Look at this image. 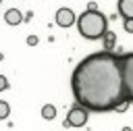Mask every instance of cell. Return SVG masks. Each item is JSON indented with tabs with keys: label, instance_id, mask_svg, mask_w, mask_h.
<instances>
[{
	"label": "cell",
	"instance_id": "obj_12",
	"mask_svg": "<svg viewBox=\"0 0 133 131\" xmlns=\"http://www.w3.org/2000/svg\"><path fill=\"white\" fill-rule=\"evenodd\" d=\"M6 87H8V81H6V77H4V75H0V91H2V89H6Z\"/></svg>",
	"mask_w": 133,
	"mask_h": 131
},
{
	"label": "cell",
	"instance_id": "obj_9",
	"mask_svg": "<svg viewBox=\"0 0 133 131\" xmlns=\"http://www.w3.org/2000/svg\"><path fill=\"white\" fill-rule=\"evenodd\" d=\"M8 114H10V106H8L6 102H2V100H0V119H6Z\"/></svg>",
	"mask_w": 133,
	"mask_h": 131
},
{
	"label": "cell",
	"instance_id": "obj_2",
	"mask_svg": "<svg viewBox=\"0 0 133 131\" xmlns=\"http://www.w3.org/2000/svg\"><path fill=\"white\" fill-rule=\"evenodd\" d=\"M77 29L85 40H100L108 33V23L98 8H87L77 19Z\"/></svg>",
	"mask_w": 133,
	"mask_h": 131
},
{
	"label": "cell",
	"instance_id": "obj_6",
	"mask_svg": "<svg viewBox=\"0 0 133 131\" xmlns=\"http://www.w3.org/2000/svg\"><path fill=\"white\" fill-rule=\"evenodd\" d=\"M118 12L123 19H133V0H118Z\"/></svg>",
	"mask_w": 133,
	"mask_h": 131
},
{
	"label": "cell",
	"instance_id": "obj_5",
	"mask_svg": "<svg viewBox=\"0 0 133 131\" xmlns=\"http://www.w3.org/2000/svg\"><path fill=\"white\" fill-rule=\"evenodd\" d=\"M75 23V12L71 8H58L56 12V25L58 27H71Z\"/></svg>",
	"mask_w": 133,
	"mask_h": 131
},
{
	"label": "cell",
	"instance_id": "obj_3",
	"mask_svg": "<svg viewBox=\"0 0 133 131\" xmlns=\"http://www.w3.org/2000/svg\"><path fill=\"white\" fill-rule=\"evenodd\" d=\"M121 85H123V100L131 104L133 102V52L121 54Z\"/></svg>",
	"mask_w": 133,
	"mask_h": 131
},
{
	"label": "cell",
	"instance_id": "obj_7",
	"mask_svg": "<svg viewBox=\"0 0 133 131\" xmlns=\"http://www.w3.org/2000/svg\"><path fill=\"white\" fill-rule=\"evenodd\" d=\"M4 21H6L8 25H19V23L23 21V15H21L17 8H10V10H6V15H4Z\"/></svg>",
	"mask_w": 133,
	"mask_h": 131
},
{
	"label": "cell",
	"instance_id": "obj_13",
	"mask_svg": "<svg viewBox=\"0 0 133 131\" xmlns=\"http://www.w3.org/2000/svg\"><path fill=\"white\" fill-rule=\"evenodd\" d=\"M27 44H29V46H37V37H35V35H29V37H27Z\"/></svg>",
	"mask_w": 133,
	"mask_h": 131
},
{
	"label": "cell",
	"instance_id": "obj_4",
	"mask_svg": "<svg viewBox=\"0 0 133 131\" xmlns=\"http://www.w3.org/2000/svg\"><path fill=\"white\" fill-rule=\"evenodd\" d=\"M87 110L85 108H81V106H75V108H71L69 110V114H66V121H64V127H83L85 123H87Z\"/></svg>",
	"mask_w": 133,
	"mask_h": 131
},
{
	"label": "cell",
	"instance_id": "obj_15",
	"mask_svg": "<svg viewBox=\"0 0 133 131\" xmlns=\"http://www.w3.org/2000/svg\"><path fill=\"white\" fill-rule=\"evenodd\" d=\"M2 58H4V56H2V54H0V60H2Z\"/></svg>",
	"mask_w": 133,
	"mask_h": 131
},
{
	"label": "cell",
	"instance_id": "obj_1",
	"mask_svg": "<svg viewBox=\"0 0 133 131\" xmlns=\"http://www.w3.org/2000/svg\"><path fill=\"white\" fill-rule=\"evenodd\" d=\"M71 89L77 106L87 112H110L123 100L121 54L110 50L85 56L71 75Z\"/></svg>",
	"mask_w": 133,
	"mask_h": 131
},
{
	"label": "cell",
	"instance_id": "obj_14",
	"mask_svg": "<svg viewBox=\"0 0 133 131\" xmlns=\"http://www.w3.org/2000/svg\"><path fill=\"white\" fill-rule=\"evenodd\" d=\"M127 106H129V104H127V102H121V104H118V106H116V108H114V110H118V112H123V110H125V108H127Z\"/></svg>",
	"mask_w": 133,
	"mask_h": 131
},
{
	"label": "cell",
	"instance_id": "obj_10",
	"mask_svg": "<svg viewBox=\"0 0 133 131\" xmlns=\"http://www.w3.org/2000/svg\"><path fill=\"white\" fill-rule=\"evenodd\" d=\"M123 25H125V31L127 33H133V19H125Z\"/></svg>",
	"mask_w": 133,
	"mask_h": 131
},
{
	"label": "cell",
	"instance_id": "obj_11",
	"mask_svg": "<svg viewBox=\"0 0 133 131\" xmlns=\"http://www.w3.org/2000/svg\"><path fill=\"white\" fill-rule=\"evenodd\" d=\"M112 42H114V35L112 33H106V48H112Z\"/></svg>",
	"mask_w": 133,
	"mask_h": 131
},
{
	"label": "cell",
	"instance_id": "obj_8",
	"mask_svg": "<svg viewBox=\"0 0 133 131\" xmlns=\"http://www.w3.org/2000/svg\"><path fill=\"white\" fill-rule=\"evenodd\" d=\"M42 116H44L46 121H52V119L56 116V108H54L52 104H46V106L42 108Z\"/></svg>",
	"mask_w": 133,
	"mask_h": 131
}]
</instances>
